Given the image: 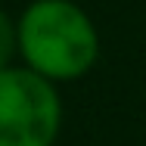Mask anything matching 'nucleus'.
Returning a JSON list of instances; mask_svg holds the SVG:
<instances>
[{
  "label": "nucleus",
  "instance_id": "nucleus-2",
  "mask_svg": "<svg viewBox=\"0 0 146 146\" xmlns=\"http://www.w3.org/2000/svg\"><path fill=\"white\" fill-rule=\"evenodd\" d=\"M59 131V96L31 68H0V146H50Z\"/></svg>",
  "mask_w": 146,
  "mask_h": 146
},
{
  "label": "nucleus",
  "instance_id": "nucleus-3",
  "mask_svg": "<svg viewBox=\"0 0 146 146\" xmlns=\"http://www.w3.org/2000/svg\"><path fill=\"white\" fill-rule=\"evenodd\" d=\"M13 50H16V31H13V25H9L6 13L0 9V68H6Z\"/></svg>",
  "mask_w": 146,
  "mask_h": 146
},
{
  "label": "nucleus",
  "instance_id": "nucleus-1",
  "mask_svg": "<svg viewBox=\"0 0 146 146\" xmlns=\"http://www.w3.org/2000/svg\"><path fill=\"white\" fill-rule=\"evenodd\" d=\"M19 44L28 68L50 81L81 78L100 53L90 19L68 0L31 3L19 25Z\"/></svg>",
  "mask_w": 146,
  "mask_h": 146
}]
</instances>
